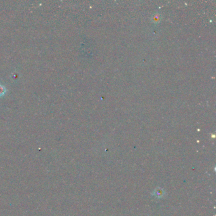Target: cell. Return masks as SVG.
Listing matches in <instances>:
<instances>
[{"label":"cell","instance_id":"7a4b0ae2","mask_svg":"<svg viewBox=\"0 0 216 216\" xmlns=\"http://www.w3.org/2000/svg\"><path fill=\"white\" fill-rule=\"evenodd\" d=\"M6 92V89L4 86L0 84V96H3Z\"/></svg>","mask_w":216,"mask_h":216},{"label":"cell","instance_id":"6da1fadb","mask_svg":"<svg viewBox=\"0 0 216 216\" xmlns=\"http://www.w3.org/2000/svg\"><path fill=\"white\" fill-rule=\"evenodd\" d=\"M153 196H156L157 198H162L165 196V192L164 190L160 188H158L155 190L154 193H152Z\"/></svg>","mask_w":216,"mask_h":216}]
</instances>
